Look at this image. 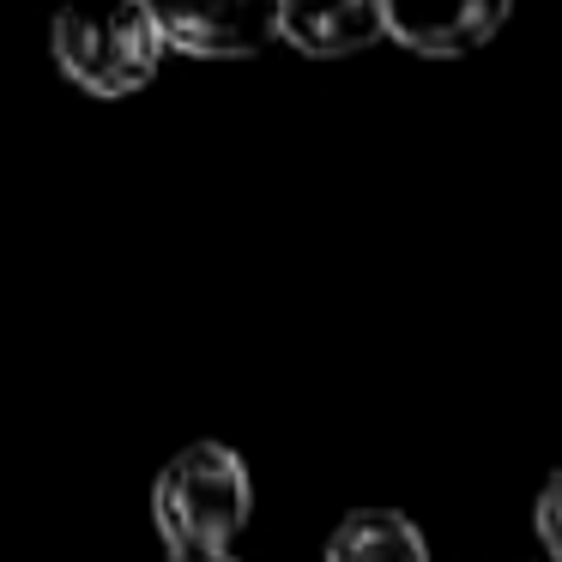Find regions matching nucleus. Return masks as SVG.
<instances>
[{
    "label": "nucleus",
    "instance_id": "8",
    "mask_svg": "<svg viewBox=\"0 0 562 562\" xmlns=\"http://www.w3.org/2000/svg\"><path fill=\"white\" fill-rule=\"evenodd\" d=\"M164 562H236V557H164Z\"/></svg>",
    "mask_w": 562,
    "mask_h": 562
},
{
    "label": "nucleus",
    "instance_id": "5",
    "mask_svg": "<svg viewBox=\"0 0 562 562\" xmlns=\"http://www.w3.org/2000/svg\"><path fill=\"white\" fill-rule=\"evenodd\" d=\"M291 49L339 61L387 37V0H284V31Z\"/></svg>",
    "mask_w": 562,
    "mask_h": 562
},
{
    "label": "nucleus",
    "instance_id": "1",
    "mask_svg": "<svg viewBox=\"0 0 562 562\" xmlns=\"http://www.w3.org/2000/svg\"><path fill=\"white\" fill-rule=\"evenodd\" d=\"M255 514V477L231 441H188L151 477V526L170 557H231Z\"/></svg>",
    "mask_w": 562,
    "mask_h": 562
},
{
    "label": "nucleus",
    "instance_id": "7",
    "mask_svg": "<svg viewBox=\"0 0 562 562\" xmlns=\"http://www.w3.org/2000/svg\"><path fill=\"white\" fill-rule=\"evenodd\" d=\"M532 526H538V538H544L550 562H562V472L544 477V490H538V508H532Z\"/></svg>",
    "mask_w": 562,
    "mask_h": 562
},
{
    "label": "nucleus",
    "instance_id": "4",
    "mask_svg": "<svg viewBox=\"0 0 562 562\" xmlns=\"http://www.w3.org/2000/svg\"><path fill=\"white\" fill-rule=\"evenodd\" d=\"M514 0H387V37L417 55H472L508 25Z\"/></svg>",
    "mask_w": 562,
    "mask_h": 562
},
{
    "label": "nucleus",
    "instance_id": "6",
    "mask_svg": "<svg viewBox=\"0 0 562 562\" xmlns=\"http://www.w3.org/2000/svg\"><path fill=\"white\" fill-rule=\"evenodd\" d=\"M327 562H429V544H424L412 514L351 508L327 538Z\"/></svg>",
    "mask_w": 562,
    "mask_h": 562
},
{
    "label": "nucleus",
    "instance_id": "3",
    "mask_svg": "<svg viewBox=\"0 0 562 562\" xmlns=\"http://www.w3.org/2000/svg\"><path fill=\"white\" fill-rule=\"evenodd\" d=\"M164 43L194 61H243L284 31V0H146Z\"/></svg>",
    "mask_w": 562,
    "mask_h": 562
},
{
    "label": "nucleus",
    "instance_id": "2",
    "mask_svg": "<svg viewBox=\"0 0 562 562\" xmlns=\"http://www.w3.org/2000/svg\"><path fill=\"white\" fill-rule=\"evenodd\" d=\"M164 49L170 43L146 0H61L49 19L55 67L91 98H127L151 86Z\"/></svg>",
    "mask_w": 562,
    "mask_h": 562
}]
</instances>
